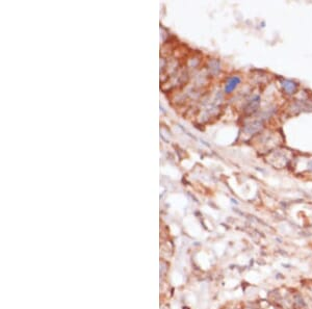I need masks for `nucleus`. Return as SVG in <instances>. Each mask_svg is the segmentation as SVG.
Returning <instances> with one entry per match:
<instances>
[{"mask_svg":"<svg viewBox=\"0 0 312 309\" xmlns=\"http://www.w3.org/2000/svg\"><path fill=\"white\" fill-rule=\"evenodd\" d=\"M259 102H260V97L259 96H256L254 98L253 100L250 101V103L246 105V111L248 112H253L257 109L258 105H259Z\"/></svg>","mask_w":312,"mask_h":309,"instance_id":"2","label":"nucleus"},{"mask_svg":"<svg viewBox=\"0 0 312 309\" xmlns=\"http://www.w3.org/2000/svg\"><path fill=\"white\" fill-rule=\"evenodd\" d=\"M239 82H240V78L238 76L231 77V78L228 80L227 84H226V89H225L226 93H230V92H232L234 89L237 87V84H238Z\"/></svg>","mask_w":312,"mask_h":309,"instance_id":"1","label":"nucleus"},{"mask_svg":"<svg viewBox=\"0 0 312 309\" xmlns=\"http://www.w3.org/2000/svg\"><path fill=\"white\" fill-rule=\"evenodd\" d=\"M282 85H283L284 90L286 91L288 94H292L293 92H296V84L295 82L290 81V80H284V81H282Z\"/></svg>","mask_w":312,"mask_h":309,"instance_id":"3","label":"nucleus"},{"mask_svg":"<svg viewBox=\"0 0 312 309\" xmlns=\"http://www.w3.org/2000/svg\"><path fill=\"white\" fill-rule=\"evenodd\" d=\"M310 169H311V170H312V161L310 162Z\"/></svg>","mask_w":312,"mask_h":309,"instance_id":"4","label":"nucleus"}]
</instances>
